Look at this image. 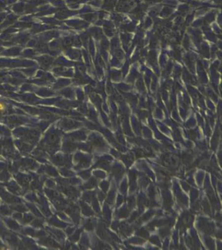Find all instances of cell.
I'll use <instances>...</instances> for the list:
<instances>
[{
    "instance_id": "6da1fadb",
    "label": "cell",
    "mask_w": 222,
    "mask_h": 250,
    "mask_svg": "<svg viewBox=\"0 0 222 250\" xmlns=\"http://www.w3.org/2000/svg\"><path fill=\"white\" fill-rule=\"evenodd\" d=\"M4 108H5V106H4L3 104H1V103H0V111H1V110H3Z\"/></svg>"
}]
</instances>
